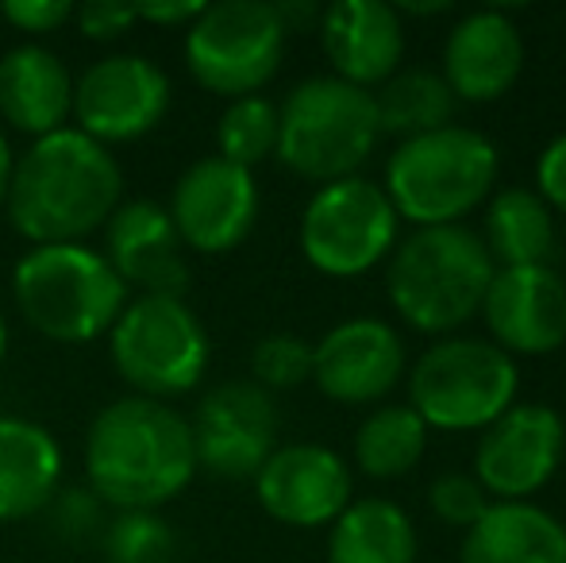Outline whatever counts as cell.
I'll return each mask as SVG.
<instances>
[{"label": "cell", "mask_w": 566, "mask_h": 563, "mask_svg": "<svg viewBox=\"0 0 566 563\" xmlns=\"http://www.w3.org/2000/svg\"><path fill=\"white\" fill-rule=\"evenodd\" d=\"M350 467L324 444H285L254 475L259 505L290 529L332 525L350 505Z\"/></svg>", "instance_id": "obj_15"}, {"label": "cell", "mask_w": 566, "mask_h": 563, "mask_svg": "<svg viewBox=\"0 0 566 563\" xmlns=\"http://www.w3.org/2000/svg\"><path fill=\"white\" fill-rule=\"evenodd\" d=\"M397 12H409V15H443L451 12V0H436V4H405Z\"/></svg>", "instance_id": "obj_38"}, {"label": "cell", "mask_w": 566, "mask_h": 563, "mask_svg": "<svg viewBox=\"0 0 566 563\" xmlns=\"http://www.w3.org/2000/svg\"><path fill=\"white\" fill-rule=\"evenodd\" d=\"M43 513H46V529H51V536H59V541H66V544L101 541L105 529H108V518H113V510H108V505L101 502L85 482L82 487H62Z\"/></svg>", "instance_id": "obj_31"}, {"label": "cell", "mask_w": 566, "mask_h": 563, "mask_svg": "<svg viewBox=\"0 0 566 563\" xmlns=\"http://www.w3.org/2000/svg\"><path fill=\"white\" fill-rule=\"evenodd\" d=\"M251 375L262 390H293L313 378V347L293 332H270L254 344Z\"/></svg>", "instance_id": "obj_30"}, {"label": "cell", "mask_w": 566, "mask_h": 563, "mask_svg": "<svg viewBox=\"0 0 566 563\" xmlns=\"http://www.w3.org/2000/svg\"><path fill=\"white\" fill-rule=\"evenodd\" d=\"M74 23L85 39L93 43H113L135 28V4H119V0H90V4L74 8Z\"/></svg>", "instance_id": "obj_34"}, {"label": "cell", "mask_w": 566, "mask_h": 563, "mask_svg": "<svg viewBox=\"0 0 566 563\" xmlns=\"http://www.w3.org/2000/svg\"><path fill=\"white\" fill-rule=\"evenodd\" d=\"M4 355H8V321L0 313V363H4Z\"/></svg>", "instance_id": "obj_39"}, {"label": "cell", "mask_w": 566, "mask_h": 563, "mask_svg": "<svg viewBox=\"0 0 566 563\" xmlns=\"http://www.w3.org/2000/svg\"><path fill=\"white\" fill-rule=\"evenodd\" d=\"M501 158L490 136L448 124L428 136L401 139L386 163V197L417 228L459 225L493 194Z\"/></svg>", "instance_id": "obj_5"}, {"label": "cell", "mask_w": 566, "mask_h": 563, "mask_svg": "<svg viewBox=\"0 0 566 563\" xmlns=\"http://www.w3.org/2000/svg\"><path fill=\"white\" fill-rule=\"evenodd\" d=\"M170 77L147 54H108L74 77V128L101 147L135 143L170 113Z\"/></svg>", "instance_id": "obj_11"}, {"label": "cell", "mask_w": 566, "mask_h": 563, "mask_svg": "<svg viewBox=\"0 0 566 563\" xmlns=\"http://www.w3.org/2000/svg\"><path fill=\"white\" fill-rule=\"evenodd\" d=\"M101 256L108 259V267L127 290L155 293V298H181L189 290V263L178 228L166 205L150 197L119 201V209L105 225Z\"/></svg>", "instance_id": "obj_18"}, {"label": "cell", "mask_w": 566, "mask_h": 563, "mask_svg": "<svg viewBox=\"0 0 566 563\" xmlns=\"http://www.w3.org/2000/svg\"><path fill=\"white\" fill-rule=\"evenodd\" d=\"M74 108V74L43 43H20L0 54V121L12 132L43 139L62 132Z\"/></svg>", "instance_id": "obj_21"}, {"label": "cell", "mask_w": 566, "mask_h": 563, "mask_svg": "<svg viewBox=\"0 0 566 563\" xmlns=\"http://www.w3.org/2000/svg\"><path fill=\"white\" fill-rule=\"evenodd\" d=\"M381 139L374 93L339 77H305L277 108V163L308 181L355 178Z\"/></svg>", "instance_id": "obj_6"}, {"label": "cell", "mask_w": 566, "mask_h": 563, "mask_svg": "<svg viewBox=\"0 0 566 563\" xmlns=\"http://www.w3.org/2000/svg\"><path fill=\"white\" fill-rule=\"evenodd\" d=\"M108 359L135 398L170 406V398L201 386L212 359V340L186 298L139 293L108 329Z\"/></svg>", "instance_id": "obj_7"}, {"label": "cell", "mask_w": 566, "mask_h": 563, "mask_svg": "<svg viewBox=\"0 0 566 563\" xmlns=\"http://www.w3.org/2000/svg\"><path fill=\"white\" fill-rule=\"evenodd\" d=\"M282 15L266 0H220L205 4L186 28V66L201 90L239 101L259 97L285 59Z\"/></svg>", "instance_id": "obj_9"}, {"label": "cell", "mask_w": 566, "mask_h": 563, "mask_svg": "<svg viewBox=\"0 0 566 563\" xmlns=\"http://www.w3.org/2000/svg\"><path fill=\"white\" fill-rule=\"evenodd\" d=\"M12 298L28 329L51 344L82 347L108 336L127 305V285L90 243H46L15 259Z\"/></svg>", "instance_id": "obj_3"}, {"label": "cell", "mask_w": 566, "mask_h": 563, "mask_svg": "<svg viewBox=\"0 0 566 563\" xmlns=\"http://www.w3.org/2000/svg\"><path fill=\"white\" fill-rule=\"evenodd\" d=\"M405 375V344L378 316H355L328 329L313 347V383L328 402L370 406Z\"/></svg>", "instance_id": "obj_17"}, {"label": "cell", "mask_w": 566, "mask_h": 563, "mask_svg": "<svg viewBox=\"0 0 566 563\" xmlns=\"http://www.w3.org/2000/svg\"><path fill=\"white\" fill-rule=\"evenodd\" d=\"M566 451V425L544 402H516L482 428L474 479L497 502H528L555 479Z\"/></svg>", "instance_id": "obj_13"}, {"label": "cell", "mask_w": 566, "mask_h": 563, "mask_svg": "<svg viewBox=\"0 0 566 563\" xmlns=\"http://www.w3.org/2000/svg\"><path fill=\"white\" fill-rule=\"evenodd\" d=\"M0 20L23 35H51L74 20V4L70 0H8L0 4Z\"/></svg>", "instance_id": "obj_33"}, {"label": "cell", "mask_w": 566, "mask_h": 563, "mask_svg": "<svg viewBox=\"0 0 566 563\" xmlns=\"http://www.w3.org/2000/svg\"><path fill=\"white\" fill-rule=\"evenodd\" d=\"M401 217L386 189L370 178H339L321 186L301 212V256L328 279H358L386 263L397 248Z\"/></svg>", "instance_id": "obj_10"}, {"label": "cell", "mask_w": 566, "mask_h": 563, "mask_svg": "<svg viewBox=\"0 0 566 563\" xmlns=\"http://www.w3.org/2000/svg\"><path fill=\"white\" fill-rule=\"evenodd\" d=\"M85 487L113 513L163 510L197 479L189 417L166 402L116 398L85 432Z\"/></svg>", "instance_id": "obj_2"}, {"label": "cell", "mask_w": 566, "mask_h": 563, "mask_svg": "<svg viewBox=\"0 0 566 563\" xmlns=\"http://www.w3.org/2000/svg\"><path fill=\"white\" fill-rule=\"evenodd\" d=\"M521 371L493 340H440L409 371V406L428 428L482 432L516 406Z\"/></svg>", "instance_id": "obj_8"}, {"label": "cell", "mask_w": 566, "mask_h": 563, "mask_svg": "<svg viewBox=\"0 0 566 563\" xmlns=\"http://www.w3.org/2000/svg\"><path fill=\"white\" fill-rule=\"evenodd\" d=\"M459 563H566V525L536 502H490Z\"/></svg>", "instance_id": "obj_23"}, {"label": "cell", "mask_w": 566, "mask_h": 563, "mask_svg": "<svg viewBox=\"0 0 566 563\" xmlns=\"http://www.w3.org/2000/svg\"><path fill=\"white\" fill-rule=\"evenodd\" d=\"M321 46L339 82L370 93L386 85L405 59V23L381 0H336L321 12Z\"/></svg>", "instance_id": "obj_20"}, {"label": "cell", "mask_w": 566, "mask_h": 563, "mask_svg": "<svg viewBox=\"0 0 566 563\" xmlns=\"http://www.w3.org/2000/svg\"><path fill=\"white\" fill-rule=\"evenodd\" d=\"M189 432L197 471L217 479H254L277 448V406L254 383H220L197 402Z\"/></svg>", "instance_id": "obj_14"}, {"label": "cell", "mask_w": 566, "mask_h": 563, "mask_svg": "<svg viewBox=\"0 0 566 563\" xmlns=\"http://www.w3.org/2000/svg\"><path fill=\"white\" fill-rule=\"evenodd\" d=\"M536 194L544 197L547 209H559L566 212V132L555 136L552 143L544 147L536 163Z\"/></svg>", "instance_id": "obj_35"}, {"label": "cell", "mask_w": 566, "mask_h": 563, "mask_svg": "<svg viewBox=\"0 0 566 563\" xmlns=\"http://www.w3.org/2000/svg\"><path fill=\"white\" fill-rule=\"evenodd\" d=\"M105 563H174L178 536L158 510H119L101 536Z\"/></svg>", "instance_id": "obj_29"}, {"label": "cell", "mask_w": 566, "mask_h": 563, "mask_svg": "<svg viewBox=\"0 0 566 563\" xmlns=\"http://www.w3.org/2000/svg\"><path fill=\"white\" fill-rule=\"evenodd\" d=\"M524 70V39L513 15L501 8H478L462 15L443 43V82L454 101H490L505 97Z\"/></svg>", "instance_id": "obj_19"}, {"label": "cell", "mask_w": 566, "mask_h": 563, "mask_svg": "<svg viewBox=\"0 0 566 563\" xmlns=\"http://www.w3.org/2000/svg\"><path fill=\"white\" fill-rule=\"evenodd\" d=\"M485 329L509 355H552L566 344V282L552 263L497 267L482 301Z\"/></svg>", "instance_id": "obj_16"}, {"label": "cell", "mask_w": 566, "mask_h": 563, "mask_svg": "<svg viewBox=\"0 0 566 563\" xmlns=\"http://www.w3.org/2000/svg\"><path fill=\"white\" fill-rule=\"evenodd\" d=\"M217 155L254 170L277 150V105L266 97H239L217 121Z\"/></svg>", "instance_id": "obj_28"}, {"label": "cell", "mask_w": 566, "mask_h": 563, "mask_svg": "<svg viewBox=\"0 0 566 563\" xmlns=\"http://www.w3.org/2000/svg\"><path fill=\"white\" fill-rule=\"evenodd\" d=\"M12 170H15V150L8 143L4 128H0V212H4V201H8V186H12Z\"/></svg>", "instance_id": "obj_37"}, {"label": "cell", "mask_w": 566, "mask_h": 563, "mask_svg": "<svg viewBox=\"0 0 566 563\" xmlns=\"http://www.w3.org/2000/svg\"><path fill=\"white\" fill-rule=\"evenodd\" d=\"M497 263L482 236L462 225L417 228L401 248H394L386 271L389 305L417 332L440 336L482 309Z\"/></svg>", "instance_id": "obj_4"}, {"label": "cell", "mask_w": 566, "mask_h": 563, "mask_svg": "<svg viewBox=\"0 0 566 563\" xmlns=\"http://www.w3.org/2000/svg\"><path fill=\"white\" fill-rule=\"evenodd\" d=\"M428 505L443 525L454 529H470L485 510H490V494L478 487L474 475H459L448 471L428 487Z\"/></svg>", "instance_id": "obj_32"}, {"label": "cell", "mask_w": 566, "mask_h": 563, "mask_svg": "<svg viewBox=\"0 0 566 563\" xmlns=\"http://www.w3.org/2000/svg\"><path fill=\"white\" fill-rule=\"evenodd\" d=\"M485 251L501 267L547 263L555 248V217L536 189H501L485 209Z\"/></svg>", "instance_id": "obj_25"}, {"label": "cell", "mask_w": 566, "mask_h": 563, "mask_svg": "<svg viewBox=\"0 0 566 563\" xmlns=\"http://www.w3.org/2000/svg\"><path fill=\"white\" fill-rule=\"evenodd\" d=\"M374 108H378L381 132L412 139L448 128L459 101H454V93L440 74H432V70H405V74L389 77L386 85H378Z\"/></svg>", "instance_id": "obj_26"}, {"label": "cell", "mask_w": 566, "mask_h": 563, "mask_svg": "<svg viewBox=\"0 0 566 563\" xmlns=\"http://www.w3.org/2000/svg\"><path fill=\"white\" fill-rule=\"evenodd\" d=\"M66 459L46 425L20 414H0V525L28 521L62 490Z\"/></svg>", "instance_id": "obj_22"}, {"label": "cell", "mask_w": 566, "mask_h": 563, "mask_svg": "<svg viewBox=\"0 0 566 563\" xmlns=\"http://www.w3.org/2000/svg\"><path fill=\"white\" fill-rule=\"evenodd\" d=\"M428 451V425L412 406H381L358 425L355 463L370 479H401Z\"/></svg>", "instance_id": "obj_27"}, {"label": "cell", "mask_w": 566, "mask_h": 563, "mask_svg": "<svg viewBox=\"0 0 566 563\" xmlns=\"http://www.w3.org/2000/svg\"><path fill=\"white\" fill-rule=\"evenodd\" d=\"M412 518L389 498H358L332 521L328 563H417Z\"/></svg>", "instance_id": "obj_24"}, {"label": "cell", "mask_w": 566, "mask_h": 563, "mask_svg": "<svg viewBox=\"0 0 566 563\" xmlns=\"http://www.w3.org/2000/svg\"><path fill=\"white\" fill-rule=\"evenodd\" d=\"M201 8V0H158V4H135V20L150 28H189Z\"/></svg>", "instance_id": "obj_36"}, {"label": "cell", "mask_w": 566, "mask_h": 563, "mask_svg": "<svg viewBox=\"0 0 566 563\" xmlns=\"http://www.w3.org/2000/svg\"><path fill=\"white\" fill-rule=\"evenodd\" d=\"M166 212L178 228L181 248L197 256H228L254 232L259 220L254 170H243L220 155L197 158L178 174Z\"/></svg>", "instance_id": "obj_12"}, {"label": "cell", "mask_w": 566, "mask_h": 563, "mask_svg": "<svg viewBox=\"0 0 566 563\" xmlns=\"http://www.w3.org/2000/svg\"><path fill=\"white\" fill-rule=\"evenodd\" d=\"M119 201L124 170L116 155L66 124L15 155L4 217L31 248L85 243L108 225Z\"/></svg>", "instance_id": "obj_1"}]
</instances>
